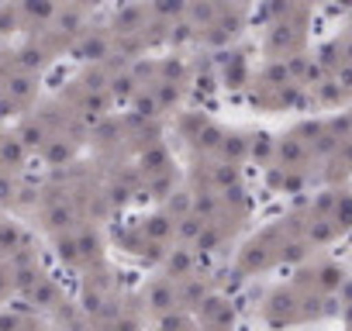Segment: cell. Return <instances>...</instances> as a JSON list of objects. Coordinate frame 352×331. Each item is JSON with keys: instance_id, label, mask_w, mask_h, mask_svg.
Segmentation results:
<instances>
[{"instance_id": "1", "label": "cell", "mask_w": 352, "mask_h": 331, "mask_svg": "<svg viewBox=\"0 0 352 331\" xmlns=\"http://www.w3.org/2000/svg\"><path fill=\"white\" fill-rule=\"evenodd\" d=\"M14 245H18V231L8 221H0V252H14Z\"/></svg>"}]
</instances>
